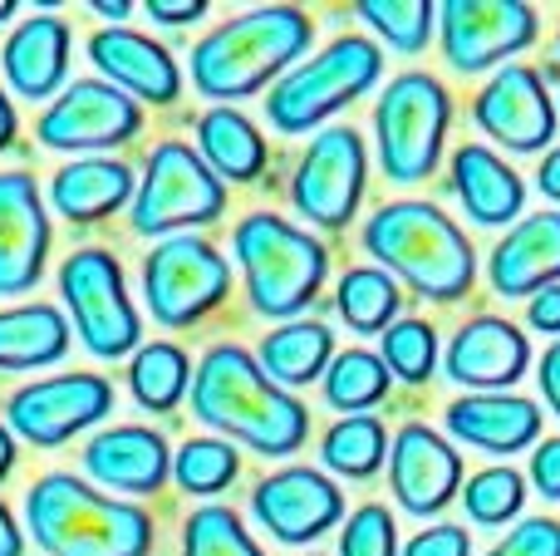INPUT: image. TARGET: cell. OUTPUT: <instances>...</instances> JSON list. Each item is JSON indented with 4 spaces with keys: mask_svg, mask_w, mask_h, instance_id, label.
Listing matches in <instances>:
<instances>
[{
    "mask_svg": "<svg viewBox=\"0 0 560 556\" xmlns=\"http://www.w3.org/2000/svg\"><path fill=\"white\" fill-rule=\"evenodd\" d=\"M192 419L217 439H236L261 459H290L310 439V409L280 390L246 345L222 340L197 360L192 374Z\"/></svg>",
    "mask_w": 560,
    "mask_h": 556,
    "instance_id": "1",
    "label": "cell"
},
{
    "mask_svg": "<svg viewBox=\"0 0 560 556\" xmlns=\"http://www.w3.org/2000/svg\"><path fill=\"white\" fill-rule=\"evenodd\" d=\"M315 45V20L295 5H261L222 20L207 30L187 55V74L212 108H232L236 99H252L276 89L290 69Z\"/></svg>",
    "mask_w": 560,
    "mask_h": 556,
    "instance_id": "2",
    "label": "cell"
},
{
    "mask_svg": "<svg viewBox=\"0 0 560 556\" xmlns=\"http://www.w3.org/2000/svg\"><path fill=\"white\" fill-rule=\"evenodd\" d=\"M364 252L378 262V271L433 305L467 301L477 286L472 236L457 227V217L423 197H398L378 207L364 222Z\"/></svg>",
    "mask_w": 560,
    "mask_h": 556,
    "instance_id": "3",
    "label": "cell"
},
{
    "mask_svg": "<svg viewBox=\"0 0 560 556\" xmlns=\"http://www.w3.org/2000/svg\"><path fill=\"white\" fill-rule=\"evenodd\" d=\"M25 528L45 556H148L153 518L138 502L104 498L74 473H45L25 493Z\"/></svg>",
    "mask_w": 560,
    "mask_h": 556,
    "instance_id": "4",
    "label": "cell"
},
{
    "mask_svg": "<svg viewBox=\"0 0 560 556\" xmlns=\"http://www.w3.org/2000/svg\"><path fill=\"white\" fill-rule=\"evenodd\" d=\"M232 256L246 276L252 311L266 321H300L319 301L329 276V246L315 232L295 227L290 217L252 212L236 222Z\"/></svg>",
    "mask_w": 560,
    "mask_h": 556,
    "instance_id": "5",
    "label": "cell"
},
{
    "mask_svg": "<svg viewBox=\"0 0 560 556\" xmlns=\"http://www.w3.org/2000/svg\"><path fill=\"white\" fill-rule=\"evenodd\" d=\"M384 74V55L374 39L364 35H339L329 39L319 55L300 59L285 79L266 94V118L276 134L295 138L319 128L325 118H335L339 108H349L354 99H364Z\"/></svg>",
    "mask_w": 560,
    "mask_h": 556,
    "instance_id": "6",
    "label": "cell"
},
{
    "mask_svg": "<svg viewBox=\"0 0 560 556\" xmlns=\"http://www.w3.org/2000/svg\"><path fill=\"white\" fill-rule=\"evenodd\" d=\"M447 124H453V94L438 74L408 69L388 79L374 104V134H378V167L388 183L408 187L423 183L443 163Z\"/></svg>",
    "mask_w": 560,
    "mask_h": 556,
    "instance_id": "7",
    "label": "cell"
},
{
    "mask_svg": "<svg viewBox=\"0 0 560 556\" xmlns=\"http://www.w3.org/2000/svg\"><path fill=\"white\" fill-rule=\"evenodd\" d=\"M226 212V183L202 163L197 148L183 138H163L148 153L143 177L133 193V232L138 236H187L192 227H207Z\"/></svg>",
    "mask_w": 560,
    "mask_h": 556,
    "instance_id": "8",
    "label": "cell"
},
{
    "mask_svg": "<svg viewBox=\"0 0 560 556\" xmlns=\"http://www.w3.org/2000/svg\"><path fill=\"white\" fill-rule=\"evenodd\" d=\"M59 296L74 321V335L94 360H133L138 340H143V321L138 305L124 286V266L104 246H84V252L65 256L59 266Z\"/></svg>",
    "mask_w": 560,
    "mask_h": 556,
    "instance_id": "9",
    "label": "cell"
},
{
    "mask_svg": "<svg viewBox=\"0 0 560 556\" xmlns=\"http://www.w3.org/2000/svg\"><path fill=\"white\" fill-rule=\"evenodd\" d=\"M232 296V262L207 236H167L143 256V305L163 331L207 321Z\"/></svg>",
    "mask_w": 560,
    "mask_h": 556,
    "instance_id": "10",
    "label": "cell"
},
{
    "mask_svg": "<svg viewBox=\"0 0 560 556\" xmlns=\"http://www.w3.org/2000/svg\"><path fill=\"white\" fill-rule=\"evenodd\" d=\"M369 187V148L359 128H319L305 143L295 173H290V202L305 222L325 227V232H345L354 222L359 202Z\"/></svg>",
    "mask_w": 560,
    "mask_h": 556,
    "instance_id": "11",
    "label": "cell"
},
{
    "mask_svg": "<svg viewBox=\"0 0 560 556\" xmlns=\"http://www.w3.org/2000/svg\"><path fill=\"white\" fill-rule=\"evenodd\" d=\"M114 414V384L104 374H49L5 399V429L30 449H65Z\"/></svg>",
    "mask_w": 560,
    "mask_h": 556,
    "instance_id": "12",
    "label": "cell"
},
{
    "mask_svg": "<svg viewBox=\"0 0 560 556\" xmlns=\"http://www.w3.org/2000/svg\"><path fill=\"white\" fill-rule=\"evenodd\" d=\"M143 134V104L114 89L108 79H74L39 114L35 138L49 153H98L124 148Z\"/></svg>",
    "mask_w": 560,
    "mask_h": 556,
    "instance_id": "13",
    "label": "cell"
},
{
    "mask_svg": "<svg viewBox=\"0 0 560 556\" xmlns=\"http://www.w3.org/2000/svg\"><path fill=\"white\" fill-rule=\"evenodd\" d=\"M541 20L522 0H447L438 5V39L457 74H482L536 45Z\"/></svg>",
    "mask_w": 560,
    "mask_h": 556,
    "instance_id": "14",
    "label": "cell"
},
{
    "mask_svg": "<svg viewBox=\"0 0 560 556\" xmlns=\"http://www.w3.org/2000/svg\"><path fill=\"white\" fill-rule=\"evenodd\" d=\"M472 118L506 153L536 158L556 138V104L532 65H502L472 99Z\"/></svg>",
    "mask_w": 560,
    "mask_h": 556,
    "instance_id": "15",
    "label": "cell"
},
{
    "mask_svg": "<svg viewBox=\"0 0 560 556\" xmlns=\"http://www.w3.org/2000/svg\"><path fill=\"white\" fill-rule=\"evenodd\" d=\"M252 518L285 547H310L329 528H339L345 493H339L335 478H325L319 468H305V463L300 468H276L271 478H261L252 488Z\"/></svg>",
    "mask_w": 560,
    "mask_h": 556,
    "instance_id": "16",
    "label": "cell"
},
{
    "mask_svg": "<svg viewBox=\"0 0 560 556\" xmlns=\"http://www.w3.org/2000/svg\"><path fill=\"white\" fill-rule=\"evenodd\" d=\"M388 488L413 518H438L463 493V453L428 424H404L388 443Z\"/></svg>",
    "mask_w": 560,
    "mask_h": 556,
    "instance_id": "17",
    "label": "cell"
},
{
    "mask_svg": "<svg viewBox=\"0 0 560 556\" xmlns=\"http://www.w3.org/2000/svg\"><path fill=\"white\" fill-rule=\"evenodd\" d=\"M443 370L467 394H512V384L532 370V345H526L522 325L502 321V315H477L447 340Z\"/></svg>",
    "mask_w": 560,
    "mask_h": 556,
    "instance_id": "18",
    "label": "cell"
},
{
    "mask_svg": "<svg viewBox=\"0 0 560 556\" xmlns=\"http://www.w3.org/2000/svg\"><path fill=\"white\" fill-rule=\"evenodd\" d=\"M49 212L30 173H0V296H30L49 262Z\"/></svg>",
    "mask_w": 560,
    "mask_h": 556,
    "instance_id": "19",
    "label": "cell"
},
{
    "mask_svg": "<svg viewBox=\"0 0 560 556\" xmlns=\"http://www.w3.org/2000/svg\"><path fill=\"white\" fill-rule=\"evenodd\" d=\"M84 473L108 493L124 498H153L173 478V449L158 429L143 424H118L84 443Z\"/></svg>",
    "mask_w": 560,
    "mask_h": 556,
    "instance_id": "20",
    "label": "cell"
},
{
    "mask_svg": "<svg viewBox=\"0 0 560 556\" xmlns=\"http://www.w3.org/2000/svg\"><path fill=\"white\" fill-rule=\"evenodd\" d=\"M89 59H94L98 79L124 89L128 99L177 104V94H183V69H177L173 49L138 35V30H124V25L94 30V35H89Z\"/></svg>",
    "mask_w": 560,
    "mask_h": 556,
    "instance_id": "21",
    "label": "cell"
},
{
    "mask_svg": "<svg viewBox=\"0 0 560 556\" xmlns=\"http://www.w3.org/2000/svg\"><path fill=\"white\" fill-rule=\"evenodd\" d=\"M487 281L506 301H532L546 286H560V212H536L506 227L487 256Z\"/></svg>",
    "mask_w": 560,
    "mask_h": 556,
    "instance_id": "22",
    "label": "cell"
},
{
    "mask_svg": "<svg viewBox=\"0 0 560 556\" xmlns=\"http://www.w3.org/2000/svg\"><path fill=\"white\" fill-rule=\"evenodd\" d=\"M69 20L59 15H30L10 30L5 49H0V69H5V84L15 89L20 99L39 104V99H59L69 79Z\"/></svg>",
    "mask_w": 560,
    "mask_h": 556,
    "instance_id": "23",
    "label": "cell"
},
{
    "mask_svg": "<svg viewBox=\"0 0 560 556\" xmlns=\"http://www.w3.org/2000/svg\"><path fill=\"white\" fill-rule=\"evenodd\" d=\"M447 187L457 193V207L477 227H516L526 212V183L506 158H497L487 143H463L453 153V177Z\"/></svg>",
    "mask_w": 560,
    "mask_h": 556,
    "instance_id": "24",
    "label": "cell"
},
{
    "mask_svg": "<svg viewBox=\"0 0 560 556\" xmlns=\"http://www.w3.org/2000/svg\"><path fill=\"white\" fill-rule=\"evenodd\" d=\"M447 433L482 453H522L541 443V409L522 394H463L447 404Z\"/></svg>",
    "mask_w": 560,
    "mask_h": 556,
    "instance_id": "25",
    "label": "cell"
},
{
    "mask_svg": "<svg viewBox=\"0 0 560 556\" xmlns=\"http://www.w3.org/2000/svg\"><path fill=\"white\" fill-rule=\"evenodd\" d=\"M133 193L138 177L118 158H79V163H65L49 177V207L74 227L108 222L114 212H124L133 202Z\"/></svg>",
    "mask_w": 560,
    "mask_h": 556,
    "instance_id": "26",
    "label": "cell"
},
{
    "mask_svg": "<svg viewBox=\"0 0 560 556\" xmlns=\"http://www.w3.org/2000/svg\"><path fill=\"white\" fill-rule=\"evenodd\" d=\"M69 325L59 305L49 301H25L0 311V374H30L49 370L69 355Z\"/></svg>",
    "mask_w": 560,
    "mask_h": 556,
    "instance_id": "27",
    "label": "cell"
},
{
    "mask_svg": "<svg viewBox=\"0 0 560 556\" xmlns=\"http://www.w3.org/2000/svg\"><path fill=\"white\" fill-rule=\"evenodd\" d=\"M197 153L222 183H256L271 163L261 128L242 114V108H207L197 118Z\"/></svg>",
    "mask_w": 560,
    "mask_h": 556,
    "instance_id": "28",
    "label": "cell"
},
{
    "mask_svg": "<svg viewBox=\"0 0 560 556\" xmlns=\"http://www.w3.org/2000/svg\"><path fill=\"white\" fill-rule=\"evenodd\" d=\"M261 370L271 374L280 390H305V384L325 380L329 360H335V335L325 321H285L261 335Z\"/></svg>",
    "mask_w": 560,
    "mask_h": 556,
    "instance_id": "29",
    "label": "cell"
},
{
    "mask_svg": "<svg viewBox=\"0 0 560 556\" xmlns=\"http://www.w3.org/2000/svg\"><path fill=\"white\" fill-rule=\"evenodd\" d=\"M192 374L197 364L187 360V350H177L173 340H153L128 360V394L148 414H173L183 394H192Z\"/></svg>",
    "mask_w": 560,
    "mask_h": 556,
    "instance_id": "30",
    "label": "cell"
},
{
    "mask_svg": "<svg viewBox=\"0 0 560 556\" xmlns=\"http://www.w3.org/2000/svg\"><path fill=\"white\" fill-rule=\"evenodd\" d=\"M398 305H404L398 281L378 266H349L339 276L335 311L354 335H384L388 325H398Z\"/></svg>",
    "mask_w": 560,
    "mask_h": 556,
    "instance_id": "31",
    "label": "cell"
},
{
    "mask_svg": "<svg viewBox=\"0 0 560 556\" xmlns=\"http://www.w3.org/2000/svg\"><path fill=\"white\" fill-rule=\"evenodd\" d=\"M388 429L374 419V414H349L335 429L319 439V459H325L329 473L339 478H374L388 463Z\"/></svg>",
    "mask_w": 560,
    "mask_h": 556,
    "instance_id": "32",
    "label": "cell"
},
{
    "mask_svg": "<svg viewBox=\"0 0 560 556\" xmlns=\"http://www.w3.org/2000/svg\"><path fill=\"white\" fill-rule=\"evenodd\" d=\"M325 404L339 414H369L374 404L388 399V384H394V374H388L384 355L374 350H339L335 360H329L325 370Z\"/></svg>",
    "mask_w": 560,
    "mask_h": 556,
    "instance_id": "33",
    "label": "cell"
},
{
    "mask_svg": "<svg viewBox=\"0 0 560 556\" xmlns=\"http://www.w3.org/2000/svg\"><path fill=\"white\" fill-rule=\"evenodd\" d=\"M173 478L192 498H217V493H226L242 478V453L226 439H187L173 453Z\"/></svg>",
    "mask_w": 560,
    "mask_h": 556,
    "instance_id": "34",
    "label": "cell"
},
{
    "mask_svg": "<svg viewBox=\"0 0 560 556\" xmlns=\"http://www.w3.org/2000/svg\"><path fill=\"white\" fill-rule=\"evenodd\" d=\"M463 508L477 528H506V522H516L526 508V478L516 468H506V463L482 468L477 478H467Z\"/></svg>",
    "mask_w": 560,
    "mask_h": 556,
    "instance_id": "35",
    "label": "cell"
},
{
    "mask_svg": "<svg viewBox=\"0 0 560 556\" xmlns=\"http://www.w3.org/2000/svg\"><path fill=\"white\" fill-rule=\"evenodd\" d=\"M378 350H384L388 374L404 384H428L438 374V331L418 315H398V325L384 331Z\"/></svg>",
    "mask_w": 560,
    "mask_h": 556,
    "instance_id": "36",
    "label": "cell"
},
{
    "mask_svg": "<svg viewBox=\"0 0 560 556\" xmlns=\"http://www.w3.org/2000/svg\"><path fill=\"white\" fill-rule=\"evenodd\" d=\"M369 30H378V39L398 49V55H423V45L433 39V25H438V10L428 0H364L359 5Z\"/></svg>",
    "mask_w": 560,
    "mask_h": 556,
    "instance_id": "37",
    "label": "cell"
},
{
    "mask_svg": "<svg viewBox=\"0 0 560 556\" xmlns=\"http://www.w3.org/2000/svg\"><path fill=\"white\" fill-rule=\"evenodd\" d=\"M183 556H266V552L232 508L207 502L183 522Z\"/></svg>",
    "mask_w": 560,
    "mask_h": 556,
    "instance_id": "38",
    "label": "cell"
},
{
    "mask_svg": "<svg viewBox=\"0 0 560 556\" xmlns=\"http://www.w3.org/2000/svg\"><path fill=\"white\" fill-rule=\"evenodd\" d=\"M398 528L394 512L378 508V502H364V508L349 512L345 532H339V556H398Z\"/></svg>",
    "mask_w": 560,
    "mask_h": 556,
    "instance_id": "39",
    "label": "cell"
},
{
    "mask_svg": "<svg viewBox=\"0 0 560 556\" xmlns=\"http://www.w3.org/2000/svg\"><path fill=\"white\" fill-rule=\"evenodd\" d=\"M487 556H560V522L556 518H526L506 532Z\"/></svg>",
    "mask_w": 560,
    "mask_h": 556,
    "instance_id": "40",
    "label": "cell"
},
{
    "mask_svg": "<svg viewBox=\"0 0 560 556\" xmlns=\"http://www.w3.org/2000/svg\"><path fill=\"white\" fill-rule=\"evenodd\" d=\"M398 556H472V532L453 528V522H438L428 532H413Z\"/></svg>",
    "mask_w": 560,
    "mask_h": 556,
    "instance_id": "41",
    "label": "cell"
},
{
    "mask_svg": "<svg viewBox=\"0 0 560 556\" xmlns=\"http://www.w3.org/2000/svg\"><path fill=\"white\" fill-rule=\"evenodd\" d=\"M532 483L546 502H560V439L536 443L532 453Z\"/></svg>",
    "mask_w": 560,
    "mask_h": 556,
    "instance_id": "42",
    "label": "cell"
},
{
    "mask_svg": "<svg viewBox=\"0 0 560 556\" xmlns=\"http://www.w3.org/2000/svg\"><path fill=\"white\" fill-rule=\"evenodd\" d=\"M526 325L536 335H560V286H546L526 301Z\"/></svg>",
    "mask_w": 560,
    "mask_h": 556,
    "instance_id": "43",
    "label": "cell"
},
{
    "mask_svg": "<svg viewBox=\"0 0 560 556\" xmlns=\"http://www.w3.org/2000/svg\"><path fill=\"white\" fill-rule=\"evenodd\" d=\"M536 384H541L546 409H551L556 419H560V340L541 355V360H536Z\"/></svg>",
    "mask_w": 560,
    "mask_h": 556,
    "instance_id": "44",
    "label": "cell"
},
{
    "mask_svg": "<svg viewBox=\"0 0 560 556\" xmlns=\"http://www.w3.org/2000/svg\"><path fill=\"white\" fill-rule=\"evenodd\" d=\"M148 15L158 25H192V20L207 15V5L202 0H148Z\"/></svg>",
    "mask_w": 560,
    "mask_h": 556,
    "instance_id": "45",
    "label": "cell"
},
{
    "mask_svg": "<svg viewBox=\"0 0 560 556\" xmlns=\"http://www.w3.org/2000/svg\"><path fill=\"white\" fill-rule=\"evenodd\" d=\"M0 556H25V532H20L15 512L0 502Z\"/></svg>",
    "mask_w": 560,
    "mask_h": 556,
    "instance_id": "46",
    "label": "cell"
},
{
    "mask_svg": "<svg viewBox=\"0 0 560 556\" xmlns=\"http://www.w3.org/2000/svg\"><path fill=\"white\" fill-rule=\"evenodd\" d=\"M536 187H541L551 202H560V148H551V153L541 158V167H536Z\"/></svg>",
    "mask_w": 560,
    "mask_h": 556,
    "instance_id": "47",
    "label": "cell"
},
{
    "mask_svg": "<svg viewBox=\"0 0 560 556\" xmlns=\"http://www.w3.org/2000/svg\"><path fill=\"white\" fill-rule=\"evenodd\" d=\"M15 134H20L15 104H10V94L0 89V153H10V148H15Z\"/></svg>",
    "mask_w": 560,
    "mask_h": 556,
    "instance_id": "48",
    "label": "cell"
},
{
    "mask_svg": "<svg viewBox=\"0 0 560 556\" xmlns=\"http://www.w3.org/2000/svg\"><path fill=\"white\" fill-rule=\"evenodd\" d=\"M15 459H20V453H15V433H10L5 424H0V483H5L10 473H15Z\"/></svg>",
    "mask_w": 560,
    "mask_h": 556,
    "instance_id": "49",
    "label": "cell"
},
{
    "mask_svg": "<svg viewBox=\"0 0 560 556\" xmlns=\"http://www.w3.org/2000/svg\"><path fill=\"white\" fill-rule=\"evenodd\" d=\"M128 10H133V5H124V0H108V5H104V0H94V15L98 20H128Z\"/></svg>",
    "mask_w": 560,
    "mask_h": 556,
    "instance_id": "50",
    "label": "cell"
},
{
    "mask_svg": "<svg viewBox=\"0 0 560 556\" xmlns=\"http://www.w3.org/2000/svg\"><path fill=\"white\" fill-rule=\"evenodd\" d=\"M15 10H20L15 0H0V20H15Z\"/></svg>",
    "mask_w": 560,
    "mask_h": 556,
    "instance_id": "51",
    "label": "cell"
},
{
    "mask_svg": "<svg viewBox=\"0 0 560 556\" xmlns=\"http://www.w3.org/2000/svg\"><path fill=\"white\" fill-rule=\"evenodd\" d=\"M556 49H560V35H556Z\"/></svg>",
    "mask_w": 560,
    "mask_h": 556,
    "instance_id": "52",
    "label": "cell"
},
{
    "mask_svg": "<svg viewBox=\"0 0 560 556\" xmlns=\"http://www.w3.org/2000/svg\"><path fill=\"white\" fill-rule=\"evenodd\" d=\"M305 556H319V552H305Z\"/></svg>",
    "mask_w": 560,
    "mask_h": 556,
    "instance_id": "53",
    "label": "cell"
}]
</instances>
